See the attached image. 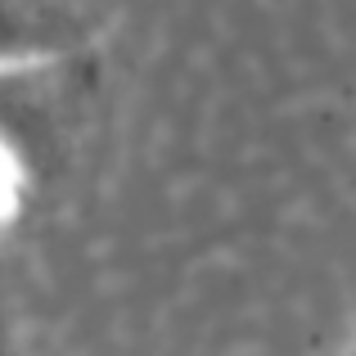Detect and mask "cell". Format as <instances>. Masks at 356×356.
<instances>
[{
  "label": "cell",
  "instance_id": "7a4b0ae2",
  "mask_svg": "<svg viewBox=\"0 0 356 356\" xmlns=\"http://www.w3.org/2000/svg\"><path fill=\"white\" fill-rule=\"evenodd\" d=\"M23 203H27V158L9 140V131L0 127V230L23 212Z\"/></svg>",
  "mask_w": 356,
  "mask_h": 356
},
{
  "label": "cell",
  "instance_id": "6da1fadb",
  "mask_svg": "<svg viewBox=\"0 0 356 356\" xmlns=\"http://www.w3.org/2000/svg\"><path fill=\"white\" fill-rule=\"evenodd\" d=\"M99 9L90 0H0V72H27L90 50Z\"/></svg>",
  "mask_w": 356,
  "mask_h": 356
}]
</instances>
